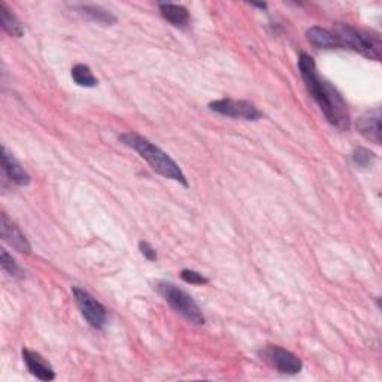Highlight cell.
Segmentation results:
<instances>
[{"mask_svg": "<svg viewBox=\"0 0 382 382\" xmlns=\"http://www.w3.org/2000/svg\"><path fill=\"white\" fill-rule=\"evenodd\" d=\"M351 156H353L354 163L360 168H369L375 160V154L363 146H357Z\"/></svg>", "mask_w": 382, "mask_h": 382, "instance_id": "cell-17", "label": "cell"}, {"mask_svg": "<svg viewBox=\"0 0 382 382\" xmlns=\"http://www.w3.org/2000/svg\"><path fill=\"white\" fill-rule=\"evenodd\" d=\"M254 6H257V8H261V9H266V8H268V6H266L264 4H252Z\"/></svg>", "mask_w": 382, "mask_h": 382, "instance_id": "cell-21", "label": "cell"}, {"mask_svg": "<svg viewBox=\"0 0 382 382\" xmlns=\"http://www.w3.org/2000/svg\"><path fill=\"white\" fill-rule=\"evenodd\" d=\"M2 268L11 275V276H21L20 266L15 263V260L9 256L6 250H2Z\"/></svg>", "mask_w": 382, "mask_h": 382, "instance_id": "cell-18", "label": "cell"}, {"mask_svg": "<svg viewBox=\"0 0 382 382\" xmlns=\"http://www.w3.org/2000/svg\"><path fill=\"white\" fill-rule=\"evenodd\" d=\"M120 141L141 156L146 163L151 166V169L154 172H157L158 175L165 177L168 179L177 181L184 184L185 187H187L189 182L187 178L182 173L181 168L173 161L165 151H161L158 146H156L154 144H151L148 141V139L139 136L137 133H123L120 135Z\"/></svg>", "mask_w": 382, "mask_h": 382, "instance_id": "cell-2", "label": "cell"}, {"mask_svg": "<svg viewBox=\"0 0 382 382\" xmlns=\"http://www.w3.org/2000/svg\"><path fill=\"white\" fill-rule=\"evenodd\" d=\"M334 34L341 43V48H348L362 54L370 60L381 62L382 59V43L376 33L355 29L348 25H338Z\"/></svg>", "mask_w": 382, "mask_h": 382, "instance_id": "cell-3", "label": "cell"}, {"mask_svg": "<svg viewBox=\"0 0 382 382\" xmlns=\"http://www.w3.org/2000/svg\"><path fill=\"white\" fill-rule=\"evenodd\" d=\"M157 290L161 296H163L166 302L178 312V314H181L193 324H199V326L205 324L206 320H205V315L202 314L199 305L196 303L193 297L187 292H184L182 288L177 287L172 282L163 281L157 284Z\"/></svg>", "mask_w": 382, "mask_h": 382, "instance_id": "cell-4", "label": "cell"}, {"mask_svg": "<svg viewBox=\"0 0 382 382\" xmlns=\"http://www.w3.org/2000/svg\"><path fill=\"white\" fill-rule=\"evenodd\" d=\"M261 355L266 362L278 370V372L285 375H296L303 367L302 360H300L297 355L276 345H271L268 348H264L261 351Z\"/></svg>", "mask_w": 382, "mask_h": 382, "instance_id": "cell-6", "label": "cell"}, {"mask_svg": "<svg viewBox=\"0 0 382 382\" xmlns=\"http://www.w3.org/2000/svg\"><path fill=\"white\" fill-rule=\"evenodd\" d=\"M22 360H25L27 369L33 376H36L41 381H53L55 378L54 370L51 364L45 360V358L27 348L22 350Z\"/></svg>", "mask_w": 382, "mask_h": 382, "instance_id": "cell-10", "label": "cell"}, {"mask_svg": "<svg viewBox=\"0 0 382 382\" xmlns=\"http://www.w3.org/2000/svg\"><path fill=\"white\" fill-rule=\"evenodd\" d=\"M0 233H2V239L6 244H9L18 252L29 254L32 251L27 238L22 235L20 227L13 221V219H9L6 214H2V218H0Z\"/></svg>", "mask_w": 382, "mask_h": 382, "instance_id": "cell-8", "label": "cell"}, {"mask_svg": "<svg viewBox=\"0 0 382 382\" xmlns=\"http://www.w3.org/2000/svg\"><path fill=\"white\" fill-rule=\"evenodd\" d=\"M2 169L8 179L13 181L17 185H29L30 177L29 173L21 168V165L17 161V158L11 154L6 146H2Z\"/></svg>", "mask_w": 382, "mask_h": 382, "instance_id": "cell-11", "label": "cell"}, {"mask_svg": "<svg viewBox=\"0 0 382 382\" xmlns=\"http://www.w3.org/2000/svg\"><path fill=\"white\" fill-rule=\"evenodd\" d=\"M72 293H74L76 306L79 308L81 314H83V317L87 320L90 326L97 330L105 327L108 321V314H107L105 306H103L100 302H97V300L91 294H88L87 292L81 290V288L75 287Z\"/></svg>", "mask_w": 382, "mask_h": 382, "instance_id": "cell-5", "label": "cell"}, {"mask_svg": "<svg viewBox=\"0 0 382 382\" xmlns=\"http://www.w3.org/2000/svg\"><path fill=\"white\" fill-rule=\"evenodd\" d=\"M210 109L226 115L231 118H244L254 121L261 117V112L247 100H235V99H221L210 103Z\"/></svg>", "mask_w": 382, "mask_h": 382, "instance_id": "cell-7", "label": "cell"}, {"mask_svg": "<svg viewBox=\"0 0 382 382\" xmlns=\"http://www.w3.org/2000/svg\"><path fill=\"white\" fill-rule=\"evenodd\" d=\"M357 130L367 141L376 145L381 144V111L374 109L362 115L357 121Z\"/></svg>", "mask_w": 382, "mask_h": 382, "instance_id": "cell-9", "label": "cell"}, {"mask_svg": "<svg viewBox=\"0 0 382 382\" xmlns=\"http://www.w3.org/2000/svg\"><path fill=\"white\" fill-rule=\"evenodd\" d=\"M299 69L309 95L318 103L324 117L327 118L332 125L336 127V129L348 130L351 125L348 107H346L341 93L329 81L320 76L314 59L302 53L299 57Z\"/></svg>", "mask_w": 382, "mask_h": 382, "instance_id": "cell-1", "label": "cell"}, {"mask_svg": "<svg viewBox=\"0 0 382 382\" xmlns=\"http://www.w3.org/2000/svg\"><path fill=\"white\" fill-rule=\"evenodd\" d=\"M81 11V14L86 15L88 20L99 22V25L103 26H112L117 22V17H115L112 13H109L108 9L102 8L99 5H81L78 6Z\"/></svg>", "mask_w": 382, "mask_h": 382, "instance_id": "cell-14", "label": "cell"}, {"mask_svg": "<svg viewBox=\"0 0 382 382\" xmlns=\"http://www.w3.org/2000/svg\"><path fill=\"white\" fill-rule=\"evenodd\" d=\"M0 20H2V29L11 36L21 38L25 34V27H22L20 20L4 2L0 4Z\"/></svg>", "mask_w": 382, "mask_h": 382, "instance_id": "cell-15", "label": "cell"}, {"mask_svg": "<svg viewBox=\"0 0 382 382\" xmlns=\"http://www.w3.org/2000/svg\"><path fill=\"white\" fill-rule=\"evenodd\" d=\"M306 36H308V41L314 46H317V48H321V50L341 48V43L336 38V34L327 29H322L318 26L311 27L306 32Z\"/></svg>", "mask_w": 382, "mask_h": 382, "instance_id": "cell-12", "label": "cell"}, {"mask_svg": "<svg viewBox=\"0 0 382 382\" xmlns=\"http://www.w3.org/2000/svg\"><path fill=\"white\" fill-rule=\"evenodd\" d=\"M158 8L161 15H163V18L169 21L172 26H175L178 29H184L189 26L190 14L184 6L175 4H160Z\"/></svg>", "mask_w": 382, "mask_h": 382, "instance_id": "cell-13", "label": "cell"}, {"mask_svg": "<svg viewBox=\"0 0 382 382\" xmlns=\"http://www.w3.org/2000/svg\"><path fill=\"white\" fill-rule=\"evenodd\" d=\"M181 278L189 284H194V285H203V284H207V280L200 275L199 272H194V271H190V269H184L181 272Z\"/></svg>", "mask_w": 382, "mask_h": 382, "instance_id": "cell-19", "label": "cell"}, {"mask_svg": "<svg viewBox=\"0 0 382 382\" xmlns=\"http://www.w3.org/2000/svg\"><path fill=\"white\" fill-rule=\"evenodd\" d=\"M139 247H141V251L144 256L148 259V260H156L157 259V252L154 251V248L149 247V244H146V242H141V244H139Z\"/></svg>", "mask_w": 382, "mask_h": 382, "instance_id": "cell-20", "label": "cell"}, {"mask_svg": "<svg viewBox=\"0 0 382 382\" xmlns=\"http://www.w3.org/2000/svg\"><path fill=\"white\" fill-rule=\"evenodd\" d=\"M72 79L75 81V84L79 87H87L93 88L97 86V78L91 74L90 67L86 64H75L72 67Z\"/></svg>", "mask_w": 382, "mask_h": 382, "instance_id": "cell-16", "label": "cell"}]
</instances>
